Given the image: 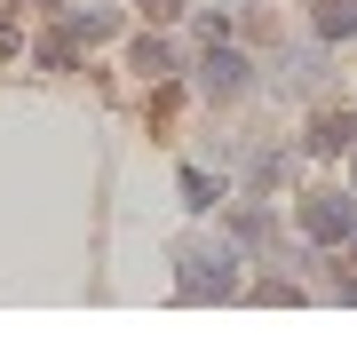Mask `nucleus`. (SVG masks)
<instances>
[{
  "instance_id": "nucleus-1",
  "label": "nucleus",
  "mask_w": 357,
  "mask_h": 357,
  "mask_svg": "<svg viewBox=\"0 0 357 357\" xmlns=\"http://www.w3.org/2000/svg\"><path fill=\"white\" fill-rule=\"evenodd\" d=\"M175 294L183 302H230L238 294V238H183L175 246Z\"/></svg>"
},
{
  "instance_id": "nucleus-2",
  "label": "nucleus",
  "mask_w": 357,
  "mask_h": 357,
  "mask_svg": "<svg viewBox=\"0 0 357 357\" xmlns=\"http://www.w3.org/2000/svg\"><path fill=\"white\" fill-rule=\"evenodd\" d=\"M349 230H357V199H342V191H302V238L342 246Z\"/></svg>"
},
{
  "instance_id": "nucleus-3",
  "label": "nucleus",
  "mask_w": 357,
  "mask_h": 357,
  "mask_svg": "<svg viewBox=\"0 0 357 357\" xmlns=\"http://www.w3.org/2000/svg\"><path fill=\"white\" fill-rule=\"evenodd\" d=\"M199 96H206V103L246 96V56H238V48H215V40H206V56H199Z\"/></svg>"
},
{
  "instance_id": "nucleus-4",
  "label": "nucleus",
  "mask_w": 357,
  "mask_h": 357,
  "mask_svg": "<svg viewBox=\"0 0 357 357\" xmlns=\"http://www.w3.org/2000/svg\"><path fill=\"white\" fill-rule=\"evenodd\" d=\"M318 40H357V0H318Z\"/></svg>"
},
{
  "instance_id": "nucleus-5",
  "label": "nucleus",
  "mask_w": 357,
  "mask_h": 357,
  "mask_svg": "<svg viewBox=\"0 0 357 357\" xmlns=\"http://www.w3.org/2000/svg\"><path fill=\"white\" fill-rule=\"evenodd\" d=\"M342 143H357V119L342 112V119H318L310 128V151H342Z\"/></svg>"
},
{
  "instance_id": "nucleus-6",
  "label": "nucleus",
  "mask_w": 357,
  "mask_h": 357,
  "mask_svg": "<svg viewBox=\"0 0 357 357\" xmlns=\"http://www.w3.org/2000/svg\"><path fill=\"white\" fill-rule=\"evenodd\" d=\"M230 238L238 246H270V215L262 206H238V215H230Z\"/></svg>"
},
{
  "instance_id": "nucleus-7",
  "label": "nucleus",
  "mask_w": 357,
  "mask_h": 357,
  "mask_svg": "<svg viewBox=\"0 0 357 357\" xmlns=\"http://www.w3.org/2000/svg\"><path fill=\"white\" fill-rule=\"evenodd\" d=\"M215 199H222V183L206 167H183V206H215Z\"/></svg>"
},
{
  "instance_id": "nucleus-8",
  "label": "nucleus",
  "mask_w": 357,
  "mask_h": 357,
  "mask_svg": "<svg viewBox=\"0 0 357 357\" xmlns=\"http://www.w3.org/2000/svg\"><path fill=\"white\" fill-rule=\"evenodd\" d=\"M135 72L143 79H167V72H175V48H167V40H143V48H135Z\"/></svg>"
},
{
  "instance_id": "nucleus-9",
  "label": "nucleus",
  "mask_w": 357,
  "mask_h": 357,
  "mask_svg": "<svg viewBox=\"0 0 357 357\" xmlns=\"http://www.w3.org/2000/svg\"><path fill=\"white\" fill-rule=\"evenodd\" d=\"M318 56H286V96H310V88H318Z\"/></svg>"
},
{
  "instance_id": "nucleus-10",
  "label": "nucleus",
  "mask_w": 357,
  "mask_h": 357,
  "mask_svg": "<svg viewBox=\"0 0 357 357\" xmlns=\"http://www.w3.org/2000/svg\"><path fill=\"white\" fill-rule=\"evenodd\" d=\"M112 24H119L112 8H72V40H103V32H112Z\"/></svg>"
},
{
  "instance_id": "nucleus-11",
  "label": "nucleus",
  "mask_w": 357,
  "mask_h": 357,
  "mask_svg": "<svg viewBox=\"0 0 357 357\" xmlns=\"http://www.w3.org/2000/svg\"><path fill=\"white\" fill-rule=\"evenodd\" d=\"M143 16H151V24H167V16H175V0H135Z\"/></svg>"
},
{
  "instance_id": "nucleus-12",
  "label": "nucleus",
  "mask_w": 357,
  "mask_h": 357,
  "mask_svg": "<svg viewBox=\"0 0 357 357\" xmlns=\"http://www.w3.org/2000/svg\"><path fill=\"white\" fill-rule=\"evenodd\" d=\"M8 48H16V24H0V56H8Z\"/></svg>"
},
{
  "instance_id": "nucleus-13",
  "label": "nucleus",
  "mask_w": 357,
  "mask_h": 357,
  "mask_svg": "<svg viewBox=\"0 0 357 357\" xmlns=\"http://www.w3.org/2000/svg\"><path fill=\"white\" fill-rule=\"evenodd\" d=\"M349 262H357V230H349Z\"/></svg>"
},
{
  "instance_id": "nucleus-14",
  "label": "nucleus",
  "mask_w": 357,
  "mask_h": 357,
  "mask_svg": "<svg viewBox=\"0 0 357 357\" xmlns=\"http://www.w3.org/2000/svg\"><path fill=\"white\" fill-rule=\"evenodd\" d=\"M349 151H357V143H349Z\"/></svg>"
}]
</instances>
